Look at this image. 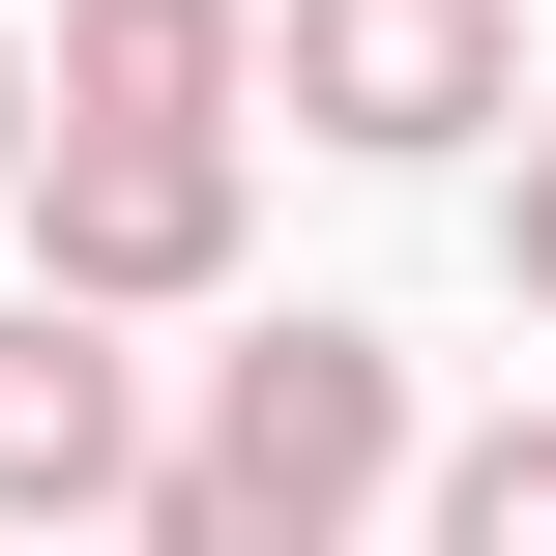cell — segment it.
<instances>
[{"label":"cell","mask_w":556,"mask_h":556,"mask_svg":"<svg viewBox=\"0 0 556 556\" xmlns=\"http://www.w3.org/2000/svg\"><path fill=\"white\" fill-rule=\"evenodd\" d=\"M29 117H117V147H235V117H264V0H59Z\"/></svg>","instance_id":"obj_5"},{"label":"cell","mask_w":556,"mask_h":556,"mask_svg":"<svg viewBox=\"0 0 556 556\" xmlns=\"http://www.w3.org/2000/svg\"><path fill=\"white\" fill-rule=\"evenodd\" d=\"M117 498H147V352L0 293V528H117Z\"/></svg>","instance_id":"obj_4"},{"label":"cell","mask_w":556,"mask_h":556,"mask_svg":"<svg viewBox=\"0 0 556 556\" xmlns=\"http://www.w3.org/2000/svg\"><path fill=\"white\" fill-rule=\"evenodd\" d=\"M381 498H410V352L293 293V323H235V352H205V410L147 440L117 556H352Z\"/></svg>","instance_id":"obj_1"},{"label":"cell","mask_w":556,"mask_h":556,"mask_svg":"<svg viewBox=\"0 0 556 556\" xmlns=\"http://www.w3.org/2000/svg\"><path fill=\"white\" fill-rule=\"evenodd\" d=\"M410 528H440V556H556V410L440 440V469H410Z\"/></svg>","instance_id":"obj_6"},{"label":"cell","mask_w":556,"mask_h":556,"mask_svg":"<svg viewBox=\"0 0 556 556\" xmlns=\"http://www.w3.org/2000/svg\"><path fill=\"white\" fill-rule=\"evenodd\" d=\"M0 205H29V59H0Z\"/></svg>","instance_id":"obj_8"},{"label":"cell","mask_w":556,"mask_h":556,"mask_svg":"<svg viewBox=\"0 0 556 556\" xmlns=\"http://www.w3.org/2000/svg\"><path fill=\"white\" fill-rule=\"evenodd\" d=\"M498 293H528V352H556V88H528V147H498Z\"/></svg>","instance_id":"obj_7"},{"label":"cell","mask_w":556,"mask_h":556,"mask_svg":"<svg viewBox=\"0 0 556 556\" xmlns=\"http://www.w3.org/2000/svg\"><path fill=\"white\" fill-rule=\"evenodd\" d=\"M235 235H264V176H235V147L29 117V293H59V323H205V293H235Z\"/></svg>","instance_id":"obj_2"},{"label":"cell","mask_w":556,"mask_h":556,"mask_svg":"<svg viewBox=\"0 0 556 556\" xmlns=\"http://www.w3.org/2000/svg\"><path fill=\"white\" fill-rule=\"evenodd\" d=\"M264 88H293V147L440 176V147L528 117V0H264Z\"/></svg>","instance_id":"obj_3"}]
</instances>
